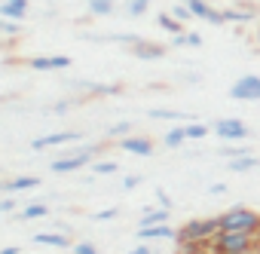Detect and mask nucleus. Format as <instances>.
<instances>
[{
    "label": "nucleus",
    "mask_w": 260,
    "mask_h": 254,
    "mask_svg": "<svg viewBox=\"0 0 260 254\" xmlns=\"http://www.w3.org/2000/svg\"><path fill=\"white\" fill-rule=\"evenodd\" d=\"M101 150H104V144H80V147H74V150H64L58 160L49 163V172H55V175H71V172L89 169Z\"/></svg>",
    "instance_id": "f257e3e1"
},
{
    "label": "nucleus",
    "mask_w": 260,
    "mask_h": 254,
    "mask_svg": "<svg viewBox=\"0 0 260 254\" xmlns=\"http://www.w3.org/2000/svg\"><path fill=\"white\" fill-rule=\"evenodd\" d=\"M217 224L223 233H251L257 236L260 233V214L248 205H233L226 208L223 214H217Z\"/></svg>",
    "instance_id": "f03ea898"
},
{
    "label": "nucleus",
    "mask_w": 260,
    "mask_h": 254,
    "mask_svg": "<svg viewBox=\"0 0 260 254\" xmlns=\"http://www.w3.org/2000/svg\"><path fill=\"white\" fill-rule=\"evenodd\" d=\"M217 233H220L217 217H190L178 230V245H187V242H211Z\"/></svg>",
    "instance_id": "7ed1b4c3"
},
{
    "label": "nucleus",
    "mask_w": 260,
    "mask_h": 254,
    "mask_svg": "<svg viewBox=\"0 0 260 254\" xmlns=\"http://www.w3.org/2000/svg\"><path fill=\"white\" fill-rule=\"evenodd\" d=\"M211 248L214 254H254L257 248V239L251 233H217L211 239Z\"/></svg>",
    "instance_id": "20e7f679"
},
{
    "label": "nucleus",
    "mask_w": 260,
    "mask_h": 254,
    "mask_svg": "<svg viewBox=\"0 0 260 254\" xmlns=\"http://www.w3.org/2000/svg\"><path fill=\"white\" fill-rule=\"evenodd\" d=\"M211 132L223 141V144H242L251 138V129L245 119H236V116H220L211 122Z\"/></svg>",
    "instance_id": "39448f33"
},
{
    "label": "nucleus",
    "mask_w": 260,
    "mask_h": 254,
    "mask_svg": "<svg viewBox=\"0 0 260 254\" xmlns=\"http://www.w3.org/2000/svg\"><path fill=\"white\" fill-rule=\"evenodd\" d=\"M233 101H260V74H242L230 86Z\"/></svg>",
    "instance_id": "423d86ee"
},
{
    "label": "nucleus",
    "mask_w": 260,
    "mask_h": 254,
    "mask_svg": "<svg viewBox=\"0 0 260 254\" xmlns=\"http://www.w3.org/2000/svg\"><path fill=\"white\" fill-rule=\"evenodd\" d=\"M181 4H187V10L193 13V19H202L214 28H223V10H217L214 4H208V0H181Z\"/></svg>",
    "instance_id": "0eeeda50"
},
{
    "label": "nucleus",
    "mask_w": 260,
    "mask_h": 254,
    "mask_svg": "<svg viewBox=\"0 0 260 254\" xmlns=\"http://www.w3.org/2000/svg\"><path fill=\"white\" fill-rule=\"evenodd\" d=\"M80 138H83V132H77V129H68V132H49V135L34 138V141H31V150H52V147L74 144V141H80Z\"/></svg>",
    "instance_id": "6e6552de"
},
{
    "label": "nucleus",
    "mask_w": 260,
    "mask_h": 254,
    "mask_svg": "<svg viewBox=\"0 0 260 254\" xmlns=\"http://www.w3.org/2000/svg\"><path fill=\"white\" fill-rule=\"evenodd\" d=\"M116 147L125 150V153H132V156H144V160L156 153V144H153L150 138H144V135H135V132H132V135H125V138H119Z\"/></svg>",
    "instance_id": "1a4fd4ad"
},
{
    "label": "nucleus",
    "mask_w": 260,
    "mask_h": 254,
    "mask_svg": "<svg viewBox=\"0 0 260 254\" xmlns=\"http://www.w3.org/2000/svg\"><path fill=\"white\" fill-rule=\"evenodd\" d=\"M128 52H132L138 61H159V58L169 52V46H162V43H153V40H144V37H141V40H138L132 49H128Z\"/></svg>",
    "instance_id": "9d476101"
},
{
    "label": "nucleus",
    "mask_w": 260,
    "mask_h": 254,
    "mask_svg": "<svg viewBox=\"0 0 260 254\" xmlns=\"http://www.w3.org/2000/svg\"><path fill=\"white\" fill-rule=\"evenodd\" d=\"M71 65H74L71 55H34L28 61L31 71H68Z\"/></svg>",
    "instance_id": "9b49d317"
},
{
    "label": "nucleus",
    "mask_w": 260,
    "mask_h": 254,
    "mask_svg": "<svg viewBox=\"0 0 260 254\" xmlns=\"http://www.w3.org/2000/svg\"><path fill=\"white\" fill-rule=\"evenodd\" d=\"M138 242H156V239H166V242H175L178 239V230L172 224H156V227H141L135 230Z\"/></svg>",
    "instance_id": "f8f14e48"
},
{
    "label": "nucleus",
    "mask_w": 260,
    "mask_h": 254,
    "mask_svg": "<svg viewBox=\"0 0 260 254\" xmlns=\"http://www.w3.org/2000/svg\"><path fill=\"white\" fill-rule=\"evenodd\" d=\"M37 187H40V178H37V175H19V178H10V181H4V184H0V193H10V196H16V193L37 190Z\"/></svg>",
    "instance_id": "ddd939ff"
},
{
    "label": "nucleus",
    "mask_w": 260,
    "mask_h": 254,
    "mask_svg": "<svg viewBox=\"0 0 260 254\" xmlns=\"http://www.w3.org/2000/svg\"><path fill=\"white\" fill-rule=\"evenodd\" d=\"M31 4L28 0H0V19H10V22H22L28 16Z\"/></svg>",
    "instance_id": "4468645a"
},
{
    "label": "nucleus",
    "mask_w": 260,
    "mask_h": 254,
    "mask_svg": "<svg viewBox=\"0 0 260 254\" xmlns=\"http://www.w3.org/2000/svg\"><path fill=\"white\" fill-rule=\"evenodd\" d=\"M254 19H257L254 7H226V10H223V22H226V25H248V22H254Z\"/></svg>",
    "instance_id": "2eb2a0df"
},
{
    "label": "nucleus",
    "mask_w": 260,
    "mask_h": 254,
    "mask_svg": "<svg viewBox=\"0 0 260 254\" xmlns=\"http://www.w3.org/2000/svg\"><path fill=\"white\" fill-rule=\"evenodd\" d=\"M31 242L46 245V248H68V245H71L68 233H58V230H43V233H34V239H31Z\"/></svg>",
    "instance_id": "dca6fc26"
},
{
    "label": "nucleus",
    "mask_w": 260,
    "mask_h": 254,
    "mask_svg": "<svg viewBox=\"0 0 260 254\" xmlns=\"http://www.w3.org/2000/svg\"><path fill=\"white\" fill-rule=\"evenodd\" d=\"M34 217H49V205H46V202H31V205H25V208H19L13 220H19V224H25V220H34Z\"/></svg>",
    "instance_id": "f3484780"
},
{
    "label": "nucleus",
    "mask_w": 260,
    "mask_h": 254,
    "mask_svg": "<svg viewBox=\"0 0 260 254\" xmlns=\"http://www.w3.org/2000/svg\"><path fill=\"white\" fill-rule=\"evenodd\" d=\"M172 211L169 208H144V214L138 217V230L141 227H156V224H169Z\"/></svg>",
    "instance_id": "a211bd4d"
},
{
    "label": "nucleus",
    "mask_w": 260,
    "mask_h": 254,
    "mask_svg": "<svg viewBox=\"0 0 260 254\" xmlns=\"http://www.w3.org/2000/svg\"><path fill=\"white\" fill-rule=\"evenodd\" d=\"M184 144H187L184 122H181V125H172V129L162 135V147H169V150H178V147H184Z\"/></svg>",
    "instance_id": "6ab92c4d"
},
{
    "label": "nucleus",
    "mask_w": 260,
    "mask_h": 254,
    "mask_svg": "<svg viewBox=\"0 0 260 254\" xmlns=\"http://www.w3.org/2000/svg\"><path fill=\"white\" fill-rule=\"evenodd\" d=\"M257 163H260V156H257V153H248V156H239V160H230V163H226V169H230L233 175H245V172H251V169H257Z\"/></svg>",
    "instance_id": "aec40b11"
},
{
    "label": "nucleus",
    "mask_w": 260,
    "mask_h": 254,
    "mask_svg": "<svg viewBox=\"0 0 260 254\" xmlns=\"http://www.w3.org/2000/svg\"><path fill=\"white\" fill-rule=\"evenodd\" d=\"M184 132H187V141H202V138H208L211 125H208V122H196V119H190V122H184Z\"/></svg>",
    "instance_id": "412c9836"
},
{
    "label": "nucleus",
    "mask_w": 260,
    "mask_h": 254,
    "mask_svg": "<svg viewBox=\"0 0 260 254\" xmlns=\"http://www.w3.org/2000/svg\"><path fill=\"white\" fill-rule=\"evenodd\" d=\"M132 132H135V122H132V119H119V122L107 125V138H110V141H119V138L132 135Z\"/></svg>",
    "instance_id": "4be33fe9"
},
{
    "label": "nucleus",
    "mask_w": 260,
    "mask_h": 254,
    "mask_svg": "<svg viewBox=\"0 0 260 254\" xmlns=\"http://www.w3.org/2000/svg\"><path fill=\"white\" fill-rule=\"evenodd\" d=\"M89 13L95 16V19H107V16H113L116 13V4H113V0H89Z\"/></svg>",
    "instance_id": "5701e85b"
},
{
    "label": "nucleus",
    "mask_w": 260,
    "mask_h": 254,
    "mask_svg": "<svg viewBox=\"0 0 260 254\" xmlns=\"http://www.w3.org/2000/svg\"><path fill=\"white\" fill-rule=\"evenodd\" d=\"M156 25H159L166 34H172V37H175V34H184V25H181L172 13H159V16H156Z\"/></svg>",
    "instance_id": "b1692460"
},
{
    "label": "nucleus",
    "mask_w": 260,
    "mask_h": 254,
    "mask_svg": "<svg viewBox=\"0 0 260 254\" xmlns=\"http://www.w3.org/2000/svg\"><path fill=\"white\" fill-rule=\"evenodd\" d=\"M147 116H150V119H184V122L193 119V116H187V113H181V110H169V107H153V110H147Z\"/></svg>",
    "instance_id": "393cba45"
},
{
    "label": "nucleus",
    "mask_w": 260,
    "mask_h": 254,
    "mask_svg": "<svg viewBox=\"0 0 260 254\" xmlns=\"http://www.w3.org/2000/svg\"><path fill=\"white\" fill-rule=\"evenodd\" d=\"M153 0H125V16H132V19H141L147 10H150Z\"/></svg>",
    "instance_id": "a878e982"
},
{
    "label": "nucleus",
    "mask_w": 260,
    "mask_h": 254,
    "mask_svg": "<svg viewBox=\"0 0 260 254\" xmlns=\"http://www.w3.org/2000/svg\"><path fill=\"white\" fill-rule=\"evenodd\" d=\"M217 153L226 156V160H239V156H248V153H254V150H251L248 144H223Z\"/></svg>",
    "instance_id": "bb28decb"
},
{
    "label": "nucleus",
    "mask_w": 260,
    "mask_h": 254,
    "mask_svg": "<svg viewBox=\"0 0 260 254\" xmlns=\"http://www.w3.org/2000/svg\"><path fill=\"white\" fill-rule=\"evenodd\" d=\"M89 169H92V175H116L119 163H113V160H95Z\"/></svg>",
    "instance_id": "cd10ccee"
},
{
    "label": "nucleus",
    "mask_w": 260,
    "mask_h": 254,
    "mask_svg": "<svg viewBox=\"0 0 260 254\" xmlns=\"http://www.w3.org/2000/svg\"><path fill=\"white\" fill-rule=\"evenodd\" d=\"M116 217H119V208H116V205L101 208V211H95V214H92V220H95V224H107V220H116Z\"/></svg>",
    "instance_id": "c85d7f7f"
},
{
    "label": "nucleus",
    "mask_w": 260,
    "mask_h": 254,
    "mask_svg": "<svg viewBox=\"0 0 260 254\" xmlns=\"http://www.w3.org/2000/svg\"><path fill=\"white\" fill-rule=\"evenodd\" d=\"M169 13H172V16H175V19H178V22H181V25H187V22H190V19H193V13H190V10H187V4H181V0H178V4H175V7H172V10H169Z\"/></svg>",
    "instance_id": "c756f323"
},
{
    "label": "nucleus",
    "mask_w": 260,
    "mask_h": 254,
    "mask_svg": "<svg viewBox=\"0 0 260 254\" xmlns=\"http://www.w3.org/2000/svg\"><path fill=\"white\" fill-rule=\"evenodd\" d=\"M19 211V199L16 196H0V214H16Z\"/></svg>",
    "instance_id": "7c9ffc66"
},
{
    "label": "nucleus",
    "mask_w": 260,
    "mask_h": 254,
    "mask_svg": "<svg viewBox=\"0 0 260 254\" xmlns=\"http://www.w3.org/2000/svg\"><path fill=\"white\" fill-rule=\"evenodd\" d=\"M107 40H110V43H122V46H128V49H132V46H135L141 37H138V34H107Z\"/></svg>",
    "instance_id": "2f4dec72"
},
{
    "label": "nucleus",
    "mask_w": 260,
    "mask_h": 254,
    "mask_svg": "<svg viewBox=\"0 0 260 254\" xmlns=\"http://www.w3.org/2000/svg\"><path fill=\"white\" fill-rule=\"evenodd\" d=\"M184 40H187L190 49H199V46H202V34H199V31H184Z\"/></svg>",
    "instance_id": "473e14b6"
},
{
    "label": "nucleus",
    "mask_w": 260,
    "mask_h": 254,
    "mask_svg": "<svg viewBox=\"0 0 260 254\" xmlns=\"http://www.w3.org/2000/svg\"><path fill=\"white\" fill-rule=\"evenodd\" d=\"M156 205H159V208H169V211L175 208V202H172V196H169L166 190H156Z\"/></svg>",
    "instance_id": "72a5a7b5"
},
{
    "label": "nucleus",
    "mask_w": 260,
    "mask_h": 254,
    "mask_svg": "<svg viewBox=\"0 0 260 254\" xmlns=\"http://www.w3.org/2000/svg\"><path fill=\"white\" fill-rule=\"evenodd\" d=\"M74 254H98V248L92 242H77L74 245Z\"/></svg>",
    "instance_id": "f704fd0d"
},
{
    "label": "nucleus",
    "mask_w": 260,
    "mask_h": 254,
    "mask_svg": "<svg viewBox=\"0 0 260 254\" xmlns=\"http://www.w3.org/2000/svg\"><path fill=\"white\" fill-rule=\"evenodd\" d=\"M141 181H144L141 175H125V178H122V190H135Z\"/></svg>",
    "instance_id": "c9c22d12"
},
{
    "label": "nucleus",
    "mask_w": 260,
    "mask_h": 254,
    "mask_svg": "<svg viewBox=\"0 0 260 254\" xmlns=\"http://www.w3.org/2000/svg\"><path fill=\"white\" fill-rule=\"evenodd\" d=\"M125 254H156V251H153L150 242H141V245H135V248H128Z\"/></svg>",
    "instance_id": "e433bc0d"
},
{
    "label": "nucleus",
    "mask_w": 260,
    "mask_h": 254,
    "mask_svg": "<svg viewBox=\"0 0 260 254\" xmlns=\"http://www.w3.org/2000/svg\"><path fill=\"white\" fill-rule=\"evenodd\" d=\"M208 193H211V196H223V193H226V184H220V181H217V184H208Z\"/></svg>",
    "instance_id": "4c0bfd02"
},
{
    "label": "nucleus",
    "mask_w": 260,
    "mask_h": 254,
    "mask_svg": "<svg viewBox=\"0 0 260 254\" xmlns=\"http://www.w3.org/2000/svg\"><path fill=\"white\" fill-rule=\"evenodd\" d=\"M71 104H74V101H58V104H52V113H68Z\"/></svg>",
    "instance_id": "58836bf2"
},
{
    "label": "nucleus",
    "mask_w": 260,
    "mask_h": 254,
    "mask_svg": "<svg viewBox=\"0 0 260 254\" xmlns=\"http://www.w3.org/2000/svg\"><path fill=\"white\" fill-rule=\"evenodd\" d=\"M0 254H22L19 245H7V248H0Z\"/></svg>",
    "instance_id": "ea45409f"
},
{
    "label": "nucleus",
    "mask_w": 260,
    "mask_h": 254,
    "mask_svg": "<svg viewBox=\"0 0 260 254\" xmlns=\"http://www.w3.org/2000/svg\"><path fill=\"white\" fill-rule=\"evenodd\" d=\"M172 46H187V40H184V34H175V37H172Z\"/></svg>",
    "instance_id": "a19ab883"
},
{
    "label": "nucleus",
    "mask_w": 260,
    "mask_h": 254,
    "mask_svg": "<svg viewBox=\"0 0 260 254\" xmlns=\"http://www.w3.org/2000/svg\"><path fill=\"white\" fill-rule=\"evenodd\" d=\"M254 254H260V251H257V248H254Z\"/></svg>",
    "instance_id": "79ce46f5"
},
{
    "label": "nucleus",
    "mask_w": 260,
    "mask_h": 254,
    "mask_svg": "<svg viewBox=\"0 0 260 254\" xmlns=\"http://www.w3.org/2000/svg\"><path fill=\"white\" fill-rule=\"evenodd\" d=\"M208 4H214V0H208Z\"/></svg>",
    "instance_id": "37998d69"
},
{
    "label": "nucleus",
    "mask_w": 260,
    "mask_h": 254,
    "mask_svg": "<svg viewBox=\"0 0 260 254\" xmlns=\"http://www.w3.org/2000/svg\"><path fill=\"white\" fill-rule=\"evenodd\" d=\"M257 169H260V163H257Z\"/></svg>",
    "instance_id": "c03bdc74"
},
{
    "label": "nucleus",
    "mask_w": 260,
    "mask_h": 254,
    "mask_svg": "<svg viewBox=\"0 0 260 254\" xmlns=\"http://www.w3.org/2000/svg\"><path fill=\"white\" fill-rule=\"evenodd\" d=\"M0 196H4V193H0Z\"/></svg>",
    "instance_id": "a18cd8bd"
}]
</instances>
